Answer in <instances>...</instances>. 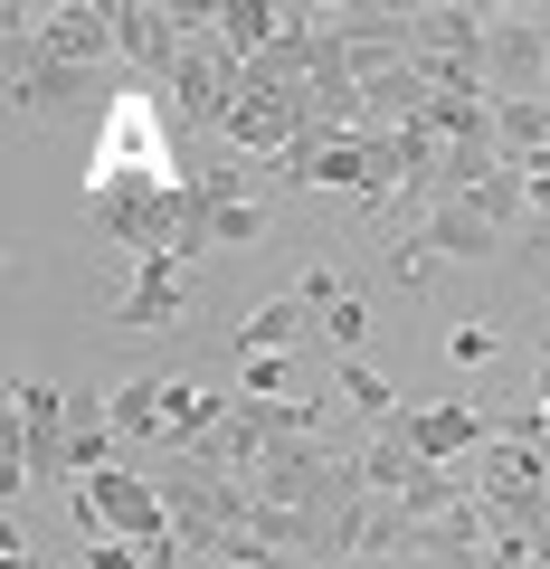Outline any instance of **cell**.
Instances as JSON below:
<instances>
[{
    "mask_svg": "<svg viewBox=\"0 0 550 569\" xmlns=\"http://www.w3.org/2000/svg\"><path fill=\"white\" fill-rule=\"evenodd\" d=\"M77 475V389L58 380H10V427H0V485L20 503L29 485Z\"/></svg>",
    "mask_w": 550,
    "mask_h": 569,
    "instance_id": "1",
    "label": "cell"
},
{
    "mask_svg": "<svg viewBox=\"0 0 550 569\" xmlns=\"http://www.w3.org/2000/svg\"><path fill=\"white\" fill-rule=\"evenodd\" d=\"M104 408H114V437H123V447H162V456H171V447H200V437H209L238 399H219V389H200V380L133 370V380L104 389Z\"/></svg>",
    "mask_w": 550,
    "mask_h": 569,
    "instance_id": "2",
    "label": "cell"
},
{
    "mask_svg": "<svg viewBox=\"0 0 550 569\" xmlns=\"http://www.w3.org/2000/svg\"><path fill=\"white\" fill-rule=\"evenodd\" d=\"M86 228L114 238L123 266L171 257V238H181V181H152V171H133V181H96V190H86Z\"/></svg>",
    "mask_w": 550,
    "mask_h": 569,
    "instance_id": "3",
    "label": "cell"
},
{
    "mask_svg": "<svg viewBox=\"0 0 550 569\" xmlns=\"http://www.w3.org/2000/svg\"><path fill=\"white\" fill-rule=\"evenodd\" d=\"M0 86H10V114L20 123H104L114 114L86 67H48L29 39H0Z\"/></svg>",
    "mask_w": 550,
    "mask_h": 569,
    "instance_id": "4",
    "label": "cell"
},
{
    "mask_svg": "<svg viewBox=\"0 0 550 569\" xmlns=\"http://www.w3.org/2000/svg\"><path fill=\"white\" fill-rule=\"evenodd\" d=\"M67 503H77V522L96 531V541H133V550H162V541H171V512H162V493H152L143 466H104V475H86Z\"/></svg>",
    "mask_w": 550,
    "mask_h": 569,
    "instance_id": "5",
    "label": "cell"
},
{
    "mask_svg": "<svg viewBox=\"0 0 550 569\" xmlns=\"http://www.w3.org/2000/svg\"><path fill=\"white\" fill-rule=\"evenodd\" d=\"M550 86V10H493V39H484V96H541Z\"/></svg>",
    "mask_w": 550,
    "mask_h": 569,
    "instance_id": "6",
    "label": "cell"
},
{
    "mask_svg": "<svg viewBox=\"0 0 550 569\" xmlns=\"http://www.w3.org/2000/svg\"><path fill=\"white\" fill-rule=\"evenodd\" d=\"M181 48H190V0H114V58L143 86H171Z\"/></svg>",
    "mask_w": 550,
    "mask_h": 569,
    "instance_id": "7",
    "label": "cell"
},
{
    "mask_svg": "<svg viewBox=\"0 0 550 569\" xmlns=\"http://www.w3.org/2000/svg\"><path fill=\"white\" fill-rule=\"evenodd\" d=\"M399 427H408V447L428 456V466H466V456H484L503 437V418L474 408V399H418V408H399Z\"/></svg>",
    "mask_w": 550,
    "mask_h": 569,
    "instance_id": "8",
    "label": "cell"
},
{
    "mask_svg": "<svg viewBox=\"0 0 550 569\" xmlns=\"http://www.w3.org/2000/svg\"><path fill=\"white\" fill-rule=\"evenodd\" d=\"M181 276H190L181 257H143L133 276H123V295H114V323L123 332H171V323H181V305H190Z\"/></svg>",
    "mask_w": 550,
    "mask_h": 569,
    "instance_id": "9",
    "label": "cell"
},
{
    "mask_svg": "<svg viewBox=\"0 0 550 569\" xmlns=\"http://www.w3.org/2000/svg\"><path fill=\"white\" fill-rule=\"evenodd\" d=\"M313 323H323V313H313L304 295H276V305L238 313V332H228V351H238V361H286V342H304Z\"/></svg>",
    "mask_w": 550,
    "mask_h": 569,
    "instance_id": "10",
    "label": "cell"
},
{
    "mask_svg": "<svg viewBox=\"0 0 550 569\" xmlns=\"http://www.w3.org/2000/svg\"><path fill=\"white\" fill-rule=\"evenodd\" d=\"M493 142H503V162H512V171H541V162H550V96H512V104H493Z\"/></svg>",
    "mask_w": 550,
    "mask_h": 569,
    "instance_id": "11",
    "label": "cell"
},
{
    "mask_svg": "<svg viewBox=\"0 0 550 569\" xmlns=\"http://www.w3.org/2000/svg\"><path fill=\"white\" fill-rule=\"evenodd\" d=\"M332 389L351 399V418H361V427H389V418H399V389H389L370 361H342V370H332Z\"/></svg>",
    "mask_w": 550,
    "mask_h": 569,
    "instance_id": "12",
    "label": "cell"
},
{
    "mask_svg": "<svg viewBox=\"0 0 550 569\" xmlns=\"http://www.w3.org/2000/svg\"><path fill=\"white\" fill-rule=\"evenodd\" d=\"M323 332H332V351H342V361H361V332H370V305H361V295H342V305L323 313Z\"/></svg>",
    "mask_w": 550,
    "mask_h": 569,
    "instance_id": "13",
    "label": "cell"
},
{
    "mask_svg": "<svg viewBox=\"0 0 550 569\" xmlns=\"http://www.w3.org/2000/svg\"><path fill=\"white\" fill-rule=\"evenodd\" d=\"M447 361H456V370H484V361H493V323H456V332H447Z\"/></svg>",
    "mask_w": 550,
    "mask_h": 569,
    "instance_id": "14",
    "label": "cell"
},
{
    "mask_svg": "<svg viewBox=\"0 0 550 569\" xmlns=\"http://www.w3.org/2000/svg\"><path fill=\"white\" fill-rule=\"evenodd\" d=\"M0 569H48V560H39V541H29L20 522H0Z\"/></svg>",
    "mask_w": 550,
    "mask_h": 569,
    "instance_id": "15",
    "label": "cell"
},
{
    "mask_svg": "<svg viewBox=\"0 0 550 569\" xmlns=\"http://www.w3.org/2000/svg\"><path fill=\"white\" fill-rule=\"evenodd\" d=\"M86 569H152L133 541H86Z\"/></svg>",
    "mask_w": 550,
    "mask_h": 569,
    "instance_id": "16",
    "label": "cell"
},
{
    "mask_svg": "<svg viewBox=\"0 0 550 569\" xmlns=\"http://www.w3.org/2000/svg\"><path fill=\"white\" fill-rule=\"evenodd\" d=\"M294 295H304V305H313V313H332V305H342V276H332V266H313V276H304V284H294Z\"/></svg>",
    "mask_w": 550,
    "mask_h": 569,
    "instance_id": "17",
    "label": "cell"
}]
</instances>
